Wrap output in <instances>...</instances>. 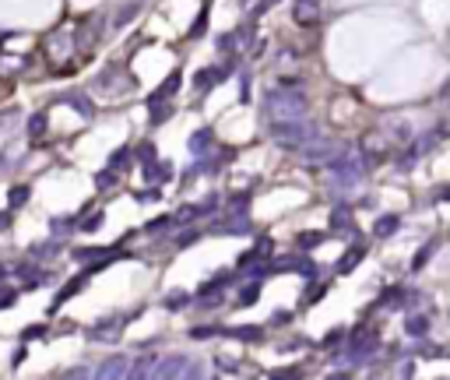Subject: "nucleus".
<instances>
[{"label":"nucleus","mask_w":450,"mask_h":380,"mask_svg":"<svg viewBox=\"0 0 450 380\" xmlns=\"http://www.w3.org/2000/svg\"><path fill=\"white\" fill-rule=\"evenodd\" d=\"M4 275H8V268H0V285H4Z\"/></svg>","instance_id":"nucleus-35"},{"label":"nucleus","mask_w":450,"mask_h":380,"mask_svg":"<svg viewBox=\"0 0 450 380\" xmlns=\"http://www.w3.org/2000/svg\"><path fill=\"white\" fill-rule=\"evenodd\" d=\"M169 225H172V219L162 215V219H155V222H148V232H152V236H162V232H169Z\"/></svg>","instance_id":"nucleus-20"},{"label":"nucleus","mask_w":450,"mask_h":380,"mask_svg":"<svg viewBox=\"0 0 450 380\" xmlns=\"http://www.w3.org/2000/svg\"><path fill=\"white\" fill-rule=\"evenodd\" d=\"M11 225V212H0V232H4Z\"/></svg>","instance_id":"nucleus-33"},{"label":"nucleus","mask_w":450,"mask_h":380,"mask_svg":"<svg viewBox=\"0 0 450 380\" xmlns=\"http://www.w3.org/2000/svg\"><path fill=\"white\" fill-rule=\"evenodd\" d=\"M95 183H99V187H113V183H116V169H106V172H99V177H95Z\"/></svg>","instance_id":"nucleus-26"},{"label":"nucleus","mask_w":450,"mask_h":380,"mask_svg":"<svg viewBox=\"0 0 450 380\" xmlns=\"http://www.w3.org/2000/svg\"><path fill=\"white\" fill-rule=\"evenodd\" d=\"M225 335L236 338V342H260L264 338V331L254 328V324H247V328H225Z\"/></svg>","instance_id":"nucleus-12"},{"label":"nucleus","mask_w":450,"mask_h":380,"mask_svg":"<svg viewBox=\"0 0 450 380\" xmlns=\"http://www.w3.org/2000/svg\"><path fill=\"white\" fill-rule=\"evenodd\" d=\"M204 21H207V4L201 8V14H197V21H194V28H190V39H197V36L204 32Z\"/></svg>","instance_id":"nucleus-24"},{"label":"nucleus","mask_w":450,"mask_h":380,"mask_svg":"<svg viewBox=\"0 0 450 380\" xmlns=\"http://www.w3.org/2000/svg\"><path fill=\"white\" fill-rule=\"evenodd\" d=\"M292 21L313 28L320 21V0H292Z\"/></svg>","instance_id":"nucleus-4"},{"label":"nucleus","mask_w":450,"mask_h":380,"mask_svg":"<svg viewBox=\"0 0 450 380\" xmlns=\"http://www.w3.org/2000/svg\"><path fill=\"white\" fill-rule=\"evenodd\" d=\"M179 81H183V74H179V71H172V74L166 78V85H162V89H155V96L148 99V106H152V102H162V99H169V96L179 89Z\"/></svg>","instance_id":"nucleus-9"},{"label":"nucleus","mask_w":450,"mask_h":380,"mask_svg":"<svg viewBox=\"0 0 450 380\" xmlns=\"http://www.w3.org/2000/svg\"><path fill=\"white\" fill-rule=\"evenodd\" d=\"M134 14H137V4H131V8H124V11H120V14H116V28H124V25H127V21L134 18Z\"/></svg>","instance_id":"nucleus-25"},{"label":"nucleus","mask_w":450,"mask_h":380,"mask_svg":"<svg viewBox=\"0 0 450 380\" xmlns=\"http://www.w3.org/2000/svg\"><path fill=\"white\" fill-rule=\"evenodd\" d=\"M95 377H102V380H109V377H131V359L127 356H113V359H106L95 370Z\"/></svg>","instance_id":"nucleus-7"},{"label":"nucleus","mask_w":450,"mask_h":380,"mask_svg":"<svg viewBox=\"0 0 450 380\" xmlns=\"http://www.w3.org/2000/svg\"><path fill=\"white\" fill-rule=\"evenodd\" d=\"M254 300H257V285H250V289L239 292V306H247V303H254Z\"/></svg>","instance_id":"nucleus-28"},{"label":"nucleus","mask_w":450,"mask_h":380,"mask_svg":"<svg viewBox=\"0 0 450 380\" xmlns=\"http://www.w3.org/2000/svg\"><path fill=\"white\" fill-rule=\"evenodd\" d=\"M124 162H131V148H116L109 155V169H124Z\"/></svg>","instance_id":"nucleus-19"},{"label":"nucleus","mask_w":450,"mask_h":380,"mask_svg":"<svg viewBox=\"0 0 450 380\" xmlns=\"http://www.w3.org/2000/svg\"><path fill=\"white\" fill-rule=\"evenodd\" d=\"M433 250H436V243H426V247H423V254L415 257V268H423L426 260H429V254H433Z\"/></svg>","instance_id":"nucleus-29"},{"label":"nucleus","mask_w":450,"mask_h":380,"mask_svg":"<svg viewBox=\"0 0 450 380\" xmlns=\"http://www.w3.org/2000/svg\"><path fill=\"white\" fill-rule=\"evenodd\" d=\"M373 232H376V236H391V232H398V215H383V219H376Z\"/></svg>","instance_id":"nucleus-17"},{"label":"nucleus","mask_w":450,"mask_h":380,"mask_svg":"<svg viewBox=\"0 0 450 380\" xmlns=\"http://www.w3.org/2000/svg\"><path fill=\"white\" fill-rule=\"evenodd\" d=\"M285 120H306V96L295 85H282L264 96V124H285Z\"/></svg>","instance_id":"nucleus-1"},{"label":"nucleus","mask_w":450,"mask_h":380,"mask_svg":"<svg viewBox=\"0 0 450 380\" xmlns=\"http://www.w3.org/2000/svg\"><path fill=\"white\" fill-rule=\"evenodd\" d=\"M278 4V0H257V8H254V14H264L267 8H275Z\"/></svg>","instance_id":"nucleus-31"},{"label":"nucleus","mask_w":450,"mask_h":380,"mask_svg":"<svg viewBox=\"0 0 450 380\" xmlns=\"http://www.w3.org/2000/svg\"><path fill=\"white\" fill-rule=\"evenodd\" d=\"M405 331H408L412 338H426V331H429V317H408Z\"/></svg>","instance_id":"nucleus-16"},{"label":"nucleus","mask_w":450,"mask_h":380,"mask_svg":"<svg viewBox=\"0 0 450 380\" xmlns=\"http://www.w3.org/2000/svg\"><path fill=\"white\" fill-rule=\"evenodd\" d=\"M207 148H215V131H207V127H204V131H197V134H194L190 152H194V155H204Z\"/></svg>","instance_id":"nucleus-10"},{"label":"nucleus","mask_w":450,"mask_h":380,"mask_svg":"<svg viewBox=\"0 0 450 380\" xmlns=\"http://www.w3.org/2000/svg\"><path fill=\"white\" fill-rule=\"evenodd\" d=\"M14 300H18V292H4V296H0V310H8Z\"/></svg>","instance_id":"nucleus-32"},{"label":"nucleus","mask_w":450,"mask_h":380,"mask_svg":"<svg viewBox=\"0 0 450 380\" xmlns=\"http://www.w3.org/2000/svg\"><path fill=\"white\" fill-rule=\"evenodd\" d=\"M155 363H159L155 356H144V359L131 363V377H155V373H159V366H155Z\"/></svg>","instance_id":"nucleus-13"},{"label":"nucleus","mask_w":450,"mask_h":380,"mask_svg":"<svg viewBox=\"0 0 450 380\" xmlns=\"http://www.w3.org/2000/svg\"><path fill=\"white\" fill-rule=\"evenodd\" d=\"M222 78H225V67H204L197 74V89H215Z\"/></svg>","instance_id":"nucleus-11"},{"label":"nucleus","mask_w":450,"mask_h":380,"mask_svg":"<svg viewBox=\"0 0 450 380\" xmlns=\"http://www.w3.org/2000/svg\"><path fill=\"white\" fill-rule=\"evenodd\" d=\"M327 172L341 183V187H355L359 180L366 177V159H359V155H335L331 162H327Z\"/></svg>","instance_id":"nucleus-3"},{"label":"nucleus","mask_w":450,"mask_h":380,"mask_svg":"<svg viewBox=\"0 0 450 380\" xmlns=\"http://www.w3.org/2000/svg\"><path fill=\"white\" fill-rule=\"evenodd\" d=\"M363 152H366L370 162H373L376 155L383 159V155H387V141H383V134H366V137H363Z\"/></svg>","instance_id":"nucleus-8"},{"label":"nucleus","mask_w":450,"mask_h":380,"mask_svg":"<svg viewBox=\"0 0 450 380\" xmlns=\"http://www.w3.org/2000/svg\"><path fill=\"white\" fill-rule=\"evenodd\" d=\"M43 131H46V113H36L32 120H28V134H32V137H39Z\"/></svg>","instance_id":"nucleus-21"},{"label":"nucleus","mask_w":450,"mask_h":380,"mask_svg":"<svg viewBox=\"0 0 450 380\" xmlns=\"http://www.w3.org/2000/svg\"><path fill=\"white\" fill-rule=\"evenodd\" d=\"M43 335H46V328H39V324H36V328H25V335H21V338H25V342H32V338H43Z\"/></svg>","instance_id":"nucleus-30"},{"label":"nucleus","mask_w":450,"mask_h":380,"mask_svg":"<svg viewBox=\"0 0 450 380\" xmlns=\"http://www.w3.org/2000/svg\"><path fill=\"white\" fill-rule=\"evenodd\" d=\"M102 219H106V215H102V212H95V215H88V219H85V222H81V229H85V232H95V229H99V225H102Z\"/></svg>","instance_id":"nucleus-23"},{"label":"nucleus","mask_w":450,"mask_h":380,"mask_svg":"<svg viewBox=\"0 0 450 380\" xmlns=\"http://www.w3.org/2000/svg\"><path fill=\"white\" fill-rule=\"evenodd\" d=\"M267 137H271L278 148H292L303 152L306 144L317 137V127L310 120H285V124H267Z\"/></svg>","instance_id":"nucleus-2"},{"label":"nucleus","mask_w":450,"mask_h":380,"mask_svg":"<svg viewBox=\"0 0 450 380\" xmlns=\"http://www.w3.org/2000/svg\"><path fill=\"white\" fill-rule=\"evenodd\" d=\"M28 194H32V190H28V187H14V190H11V197H8L11 212H14V208H21V204L28 201Z\"/></svg>","instance_id":"nucleus-18"},{"label":"nucleus","mask_w":450,"mask_h":380,"mask_svg":"<svg viewBox=\"0 0 450 380\" xmlns=\"http://www.w3.org/2000/svg\"><path fill=\"white\" fill-rule=\"evenodd\" d=\"M187 306H190V292H183V289H176L166 296V310H187Z\"/></svg>","instance_id":"nucleus-15"},{"label":"nucleus","mask_w":450,"mask_h":380,"mask_svg":"<svg viewBox=\"0 0 450 380\" xmlns=\"http://www.w3.org/2000/svg\"><path fill=\"white\" fill-rule=\"evenodd\" d=\"M373 348H376V335H373V331H363V335H355V338L348 342V359H366Z\"/></svg>","instance_id":"nucleus-6"},{"label":"nucleus","mask_w":450,"mask_h":380,"mask_svg":"<svg viewBox=\"0 0 450 380\" xmlns=\"http://www.w3.org/2000/svg\"><path fill=\"white\" fill-rule=\"evenodd\" d=\"M194 373H201L197 366H190V359L187 356H169L162 366H159V373L155 377H194Z\"/></svg>","instance_id":"nucleus-5"},{"label":"nucleus","mask_w":450,"mask_h":380,"mask_svg":"<svg viewBox=\"0 0 450 380\" xmlns=\"http://www.w3.org/2000/svg\"><path fill=\"white\" fill-rule=\"evenodd\" d=\"M436 197H440V201H450V183H447V187H440V194H436Z\"/></svg>","instance_id":"nucleus-34"},{"label":"nucleus","mask_w":450,"mask_h":380,"mask_svg":"<svg viewBox=\"0 0 450 380\" xmlns=\"http://www.w3.org/2000/svg\"><path fill=\"white\" fill-rule=\"evenodd\" d=\"M320 240H324V232H303V236H299V247H313Z\"/></svg>","instance_id":"nucleus-27"},{"label":"nucleus","mask_w":450,"mask_h":380,"mask_svg":"<svg viewBox=\"0 0 450 380\" xmlns=\"http://www.w3.org/2000/svg\"><path fill=\"white\" fill-rule=\"evenodd\" d=\"M363 257H366V250H363V247H352V250H348V254L338 260V275H348V271H352V268H355Z\"/></svg>","instance_id":"nucleus-14"},{"label":"nucleus","mask_w":450,"mask_h":380,"mask_svg":"<svg viewBox=\"0 0 450 380\" xmlns=\"http://www.w3.org/2000/svg\"><path fill=\"white\" fill-rule=\"evenodd\" d=\"M67 102H74V106H78V113H81V116H92V113H95V109H92V102H88V99H85V96H78V92H74V96H71V99H67Z\"/></svg>","instance_id":"nucleus-22"}]
</instances>
